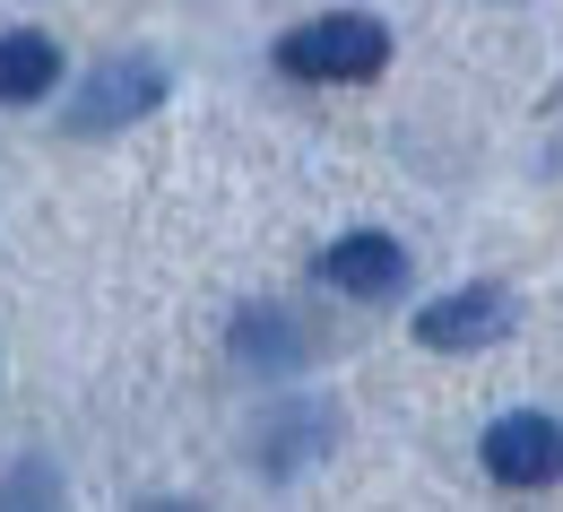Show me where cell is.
Wrapping results in <instances>:
<instances>
[{"label": "cell", "instance_id": "obj_7", "mask_svg": "<svg viewBox=\"0 0 563 512\" xmlns=\"http://www.w3.org/2000/svg\"><path fill=\"white\" fill-rule=\"evenodd\" d=\"M339 435V417L330 408H278L269 417V435H261V460H269V478H295V469H312V451H330Z\"/></svg>", "mask_w": 563, "mask_h": 512}, {"label": "cell", "instance_id": "obj_1", "mask_svg": "<svg viewBox=\"0 0 563 512\" xmlns=\"http://www.w3.org/2000/svg\"><path fill=\"white\" fill-rule=\"evenodd\" d=\"M278 62L295 78H321V87H347V78H373L390 62V26L364 18V9H339V18H312L278 44Z\"/></svg>", "mask_w": 563, "mask_h": 512}, {"label": "cell", "instance_id": "obj_4", "mask_svg": "<svg viewBox=\"0 0 563 512\" xmlns=\"http://www.w3.org/2000/svg\"><path fill=\"white\" fill-rule=\"evenodd\" d=\"M486 469L503 487H555L563 478V426L538 417V408H511L486 426Z\"/></svg>", "mask_w": 563, "mask_h": 512}, {"label": "cell", "instance_id": "obj_5", "mask_svg": "<svg viewBox=\"0 0 563 512\" xmlns=\"http://www.w3.org/2000/svg\"><path fill=\"white\" fill-rule=\"evenodd\" d=\"M321 279L339 295H364V304H373V295H399L408 252H399V235H373V226H364V235H339V243L321 252Z\"/></svg>", "mask_w": 563, "mask_h": 512}, {"label": "cell", "instance_id": "obj_2", "mask_svg": "<svg viewBox=\"0 0 563 512\" xmlns=\"http://www.w3.org/2000/svg\"><path fill=\"white\" fill-rule=\"evenodd\" d=\"M156 105H165V62L113 53V62H96L87 87L70 96V122H78V131H122V122H147Z\"/></svg>", "mask_w": 563, "mask_h": 512}, {"label": "cell", "instance_id": "obj_6", "mask_svg": "<svg viewBox=\"0 0 563 512\" xmlns=\"http://www.w3.org/2000/svg\"><path fill=\"white\" fill-rule=\"evenodd\" d=\"M53 78H62V44L53 35H35V26L0 35V105H35Z\"/></svg>", "mask_w": 563, "mask_h": 512}, {"label": "cell", "instance_id": "obj_3", "mask_svg": "<svg viewBox=\"0 0 563 512\" xmlns=\"http://www.w3.org/2000/svg\"><path fill=\"white\" fill-rule=\"evenodd\" d=\"M511 322H520L511 287H451V295H433L417 313V339L433 357H460V348H494Z\"/></svg>", "mask_w": 563, "mask_h": 512}, {"label": "cell", "instance_id": "obj_8", "mask_svg": "<svg viewBox=\"0 0 563 512\" xmlns=\"http://www.w3.org/2000/svg\"><path fill=\"white\" fill-rule=\"evenodd\" d=\"M234 357H252V366H295L303 339L286 330L278 313H243V322H234Z\"/></svg>", "mask_w": 563, "mask_h": 512}]
</instances>
